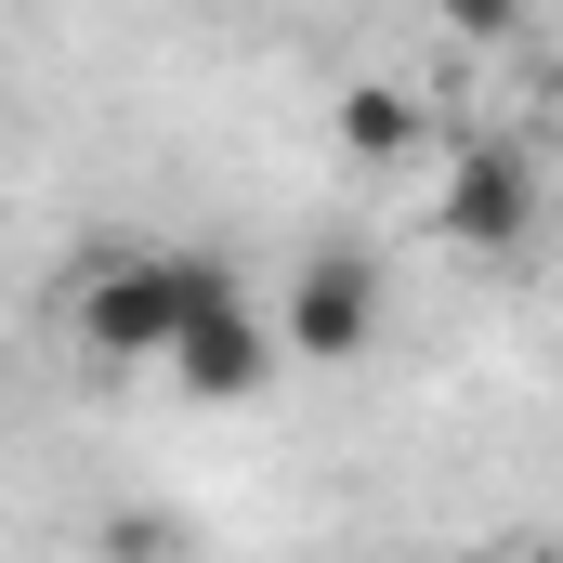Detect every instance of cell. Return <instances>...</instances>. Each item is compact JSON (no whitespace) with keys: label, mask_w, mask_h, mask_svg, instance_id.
<instances>
[{"label":"cell","mask_w":563,"mask_h":563,"mask_svg":"<svg viewBox=\"0 0 563 563\" xmlns=\"http://www.w3.org/2000/svg\"><path fill=\"white\" fill-rule=\"evenodd\" d=\"M197 407H250L263 380H276V328L250 314V288H236V263H197L184 250V328H170V354H157Z\"/></svg>","instance_id":"1"},{"label":"cell","mask_w":563,"mask_h":563,"mask_svg":"<svg viewBox=\"0 0 563 563\" xmlns=\"http://www.w3.org/2000/svg\"><path fill=\"white\" fill-rule=\"evenodd\" d=\"M184 328V250H144V236H106L79 263V354L92 367H157Z\"/></svg>","instance_id":"2"},{"label":"cell","mask_w":563,"mask_h":563,"mask_svg":"<svg viewBox=\"0 0 563 563\" xmlns=\"http://www.w3.org/2000/svg\"><path fill=\"white\" fill-rule=\"evenodd\" d=\"M538 210H551V197H538V157H525V144H459V157H445V184H432V236H445V250H472V263H511V250H538Z\"/></svg>","instance_id":"3"},{"label":"cell","mask_w":563,"mask_h":563,"mask_svg":"<svg viewBox=\"0 0 563 563\" xmlns=\"http://www.w3.org/2000/svg\"><path fill=\"white\" fill-rule=\"evenodd\" d=\"M367 328H380V276H367V250H314V263L288 276V354L354 367V354H367Z\"/></svg>","instance_id":"4"},{"label":"cell","mask_w":563,"mask_h":563,"mask_svg":"<svg viewBox=\"0 0 563 563\" xmlns=\"http://www.w3.org/2000/svg\"><path fill=\"white\" fill-rule=\"evenodd\" d=\"M341 157H367V170L420 157V106H407V92H380V79H354V92H341Z\"/></svg>","instance_id":"5"},{"label":"cell","mask_w":563,"mask_h":563,"mask_svg":"<svg viewBox=\"0 0 563 563\" xmlns=\"http://www.w3.org/2000/svg\"><path fill=\"white\" fill-rule=\"evenodd\" d=\"M432 13H445V40H472V53L525 40V0H432Z\"/></svg>","instance_id":"6"}]
</instances>
